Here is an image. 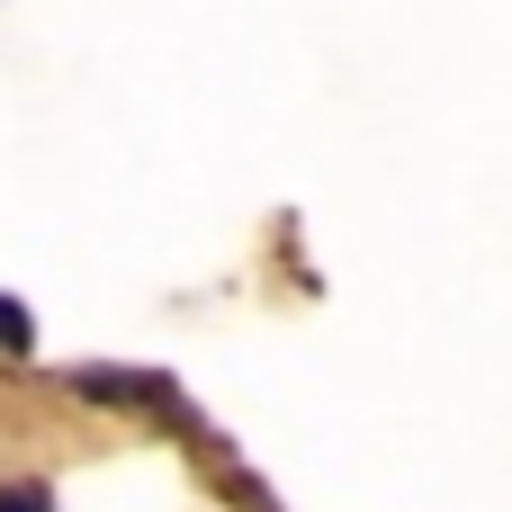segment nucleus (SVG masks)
Returning a JSON list of instances; mask_svg holds the SVG:
<instances>
[{
    "instance_id": "obj_1",
    "label": "nucleus",
    "mask_w": 512,
    "mask_h": 512,
    "mask_svg": "<svg viewBox=\"0 0 512 512\" xmlns=\"http://www.w3.org/2000/svg\"><path fill=\"white\" fill-rule=\"evenodd\" d=\"M72 387H81V396H108V405H153V396H162V387L135 378V369H81Z\"/></svg>"
},
{
    "instance_id": "obj_2",
    "label": "nucleus",
    "mask_w": 512,
    "mask_h": 512,
    "mask_svg": "<svg viewBox=\"0 0 512 512\" xmlns=\"http://www.w3.org/2000/svg\"><path fill=\"white\" fill-rule=\"evenodd\" d=\"M0 351H36V324H27L18 297H0Z\"/></svg>"
},
{
    "instance_id": "obj_3",
    "label": "nucleus",
    "mask_w": 512,
    "mask_h": 512,
    "mask_svg": "<svg viewBox=\"0 0 512 512\" xmlns=\"http://www.w3.org/2000/svg\"><path fill=\"white\" fill-rule=\"evenodd\" d=\"M0 512H54V495L45 486H18V495H0Z\"/></svg>"
}]
</instances>
